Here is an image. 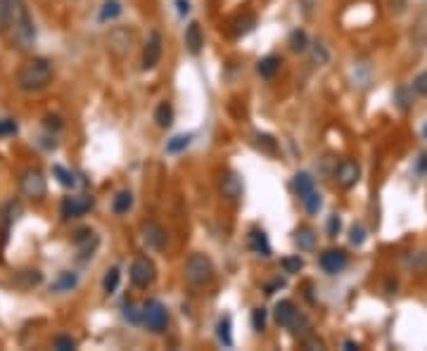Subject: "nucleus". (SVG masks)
Masks as SVG:
<instances>
[{"label": "nucleus", "instance_id": "f257e3e1", "mask_svg": "<svg viewBox=\"0 0 427 351\" xmlns=\"http://www.w3.org/2000/svg\"><path fill=\"white\" fill-rule=\"evenodd\" d=\"M3 31L8 33L10 43L17 50H33V45H36V24H33L31 12L26 8V0H8V15H5Z\"/></svg>", "mask_w": 427, "mask_h": 351}, {"label": "nucleus", "instance_id": "f03ea898", "mask_svg": "<svg viewBox=\"0 0 427 351\" xmlns=\"http://www.w3.org/2000/svg\"><path fill=\"white\" fill-rule=\"evenodd\" d=\"M50 81H52V64H50V59H45V57L31 59V62H26L22 69L17 71V86H19V91H24V93L43 91Z\"/></svg>", "mask_w": 427, "mask_h": 351}, {"label": "nucleus", "instance_id": "7ed1b4c3", "mask_svg": "<svg viewBox=\"0 0 427 351\" xmlns=\"http://www.w3.org/2000/svg\"><path fill=\"white\" fill-rule=\"evenodd\" d=\"M183 273H186V280L193 287H207L209 282L214 280V263L207 254L195 252V254L188 256Z\"/></svg>", "mask_w": 427, "mask_h": 351}, {"label": "nucleus", "instance_id": "20e7f679", "mask_svg": "<svg viewBox=\"0 0 427 351\" xmlns=\"http://www.w3.org/2000/svg\"><path fill=\"white\" fill-rule=\"evenodd\" d=\"M142 323L152 335H161L169 326V311L159 299H150L142 306Z\"/></svg>", "mask_w": 427, "mask_h": 351}, {"label": "nucleus", "instance_id": "39448f33", "mask_svg": "<svg viewBox=\"0 0 427 351\" xmlns=\"http://www.w3.org/2000/svg\"><path fill=\"white\" fill-rule=\"evenodd\" d=\"M128 275H131V282L138 289H147L157 280V268H154V263L147 259V256H135Z\"/></svg>", "mask_w": 427, "mask_h": 351}, {"label": "nucleus", "instance_id": "423d86ee", "mask_svg": "<svg viewBox=\"0 0 427 351\" xmlns=\"http://www.w3.org/2000/svg\"><path fill=\"white\" fill-rule=\"evenodd\" d=\"M19 190L31 200H43L47 192L43 171H40V168H26V171L19 176Z\"/></svg>", "mask_w": 427, "mask_h": 351}, {"label": "nucleus", "instance_id": "0eeeda50", "mask_svg": "<svg viewBox=\"0 0 427 351\" xmlns=\"http://www.w3.org/2000/svg\"><path fill=\"white\" fill-rule=\"evenodd\" d=\"M133 40H135V36L128 26H114V29L110 31V36H107V48H110L114 55L124 57L131 52Z\"/></svg>", "mask_w": 427, "mask_h": 351}, {"label": "nucleus", "instance_id": "6e6552de", "mask_svg": "<svg viewBox=\"0 0 427 351\" xmlns=\"http://www.w3.org/2000/svg\"><path fill=\"white\" fill-rule=\"evenodd\" d=\"M161 50H164V38H161L159 31H152L145 43V50H142V69H154L161 59Z\"/></svg>", "mask_w": 427, "mask_h": 351}, {"label": "nucleus", "instance_id": "1a4fd4ad", "mask_svg": "<svg viewBox=\"0 0 427 351\" xmlns=\"http://www.w3.org/2000/svg\"><path fill=\"white\" fill-rule=\"evenodd\" d=\"M347 263H349V256L344 249H328V252H323L321 259H318V266H321L328 275L342 273L344 268H347Z\"/></svg>", "mask_w": 427, "mask_h": 351}, {"label": "nucleus", "instance_id": "9d476101", "mask_svg": "<svg viewBox=\"0 0 427 351\" xmlns=\"http://www.w3.org/2000/svg\"><path fill=\"white\" fill-rule=\"evenodd\" d=\"M358 178H361V166H358L356 161H351V159L340 161V166H337V171H335L337 185L344 188V190H349V188H354L358 183Z\"/></svg>", "mask_w": 427, "mask_h": 351}, {"label": "nucleus", "instance_id": "9b49d317", "mask_svg": "<svg viewBox=\"0 0 427 351\" xmlns=\"http://www.w3.org/2000/svg\"><path fill=\"white\" fill-rule=\"evenodd\" d=\"M142 240L147 242V247L157 249V252H161V249L166 247V231L161 228L157 221H147V224H142Z\"/></svg>", "mask_w": 427, "mask_h": 351}, {"label": "nucleus", "instance_id": "f8f14e48", "mask_svg": "<svg viewBox=\"0 0 427 351\" xmlns=\"http://www.w3.org/2000/svg\"><path fill=\"white\" fill-rule=\"evenodd\" d=\"M93 207V200L91 197H67L62 202V219L69 221V219H79V216H86L91 212Z\"/></svg>", "mask_w": 427, "mask_h": 351}, {"label": "nucleus", "instance_id": "ddd939ff", "mask_svg": "<svg viewBox=\"0 0 427 351\" xmlns=\"http://www.w3.org/2000/svg\"><path fill=\"white\" fill-rule=\"evenodd\" d=\"M219 190H221V195L228 202H237V200L242 197V180H240V176H237V173H226L221 178V183H219Z\"/></svg>", "mask_w": 427, "mask_h": 351}, {"label": "nucleus", "instance_id": "4468645a", "mask_svg": "<svg viewBox=\"0 0 427 351\" xmlns=\"http://www.w3.org/2000/svg\"><path fill=\"white\" fill-rule=\"evenodd\" d=\"M297 306L292 299H280L275 304V311H273V318L280 328H290L292 326V321L297 318Z\"/></svg>", "mask_w": 427, "mask_h": 351}, {"label": "nucleus", "instance_id": "2eb2a0df", "mask_svg": "<svg viewBox=\"0 0 427 351\" xmlns=\"http://www.w3.org/2000/svg\"><path fill=\"white\" fill-rule=\"evenodd\" d=\"M256 26V17L252 15V12H242V15H237L235 19H230L228 24V33L233 38H240L245 36V33H249Z\"/></svg>", "mask_w": 427, "mask_h": 351}, {"label": "nucleus", "instance_id": "dca6fc26", "mask_svg": "<svg viewBox=\"0 0 427 351\" xmlns=\"http://www.w3.org/2000/svg\"><path fill=\"white\" fill-rule=\"evenodd\" d=\"M249 249H252L256 256H263V259H268V256L273 254L271 242L261 228H252V231H249Z\"/></svg>", "mask_w": 427, "mask_h": 351}, {"label": "nucleus", "instance_id": "f3484780", "mask_svg": "<svg viewBox=\"0 0 427 351\" xmlns=\"http://www.w3.org/2000/svg\"><path fill=\"white\" fill-rule=\"evenodd\" d=\"M186 45L190 55H200L202 48H205V36H202V29L198 22H193L186 29Z\"/></svg>", "mask_w": 427, "mask_h": 351}, {"label": "nucleus", "instance_id": "a211bd4d", "mask_svg": "<svg viewBox=\"0 0 427 351\" xmlns=\"http://www.w3.org/2000/svg\"><path fill=\"white\" fill-rule=\"evenodd\" d=\"M316 240H318V235H316L314 228L302 226V228H297V231H295V245L300 247L302 252H311V249L316 247Z\"/></svg>", "mask_w": 427, "mask_h": 351}, {"label": "nucleus", "instance_id": "6ab92c4d", "mask_svg": "<svg viewBox=\"0 0 427 351\" xmlns=\"http://www.w3.org/2000/svg\"><path fill=\"white\" fill-rule=\"evenodd\" d=\"M280 64H283L280 57H278V55H268V57L259 59V64H256V74H259L261 79H273L275 74L280 71Z\"/></svg>", "mask_w": 427, "mask_h": 351}, {"label": "nucleus", "instance_id": "aec40b11", "mask_svg": "<svg viewBox=\"0 0 427 351\" xmlns=\"http://www.w3.org/2000/svg\"><path fill=\"white\" fill-rule=\"evenodd\" d=\"M76 285H79V275L74 271H62L59 273V278L52 282L50 292H72Z\"/></svg>", "mask_w": 427, "mask_h": 351}, {"label": "nucleus", "instance_id": "412c9836", "mask_svg": "<svg viewBox=\"0 0 427 351\" xmlns=\"http://www.w3.org/2000/svg\"><path fill=\"white\" fill-rule=\"evenodd\" d=\"M133 209V192L131 190H121L112 202V212L117 216H126Z\"/></svg>", "mask_w": 427, "mask_h": 351}, {"label": "nucleus", "instance_id": "4be33fe9", "mask_svg": "<svg viewBox=\"0 0 427 351\" xmlns=\"http://www.w3.org/2000/svg\"><path fill=\"white\" fill-rule=\"evenodd\" d=\"M216 337L223 347H233V328H230V316H221L216 323Z\"/></svg>", "mask_w": 427, "mask_h": 351}, {"label": "nucleus", "instance_id": "5701e85b", "mask_svg": "<svg viewBox=\"0 0 427 351\" xmlns=\"http://www.w3.org/2000/svg\"><path fill=\"white\" fill-rule=\"evenodd\" d=\"M121 12H124V8H121L119 0H105L103 8H100L98 19H100L103 24H107V22H112V19H117Z\"/></svg>", "mask_w": 427, "mask_h": 351}, {"label": "nucleus", "instance_id": "b1692460", "mask_svg": "<svg viewBox=\"0 0 427 351\" xmlns=\"http://www.w3.org/2000/svg\"><path fill=\"white\" fill-rule=\"evenodd\" d=\"M154 121H157L159 128H169L173 124V107L169 103L157 105V110H154Z\"/></svg>", "mask_w": 427, "mask_h": 351}, {"label": "nucleus", "instance_id": "393cba45", "mask_svg": "<svg viewBox=\"0 0 427 351\" xmlns=\"http://www.w3.org/2000/svg\"><path fill=\"white\" fill-rule=\"evenodd\" d=\"M311 190H316V188H314V178H311L309 173H297L295 176V192H297V197H300V200L307 197Z\"/></svg>", "mask_w": 427, "mask_h": 351}, {"label": "nucleus", "instance_id": "a878e982", "mask_svg": "<svg viewBox=\"0 0 427 351\" xmlns=\"http://www.w3.org/2000/svg\"><path fill=\"white\" fill-rule=\"evenodd\" d=\"M290 48H292L295 52H307L309 50V36H307V31L295 29L292 33H290Z\"/></svg>", "mask_w": 427, "mask_h": 351}, {"label": "nucleus", "instance_id": "bb28decb", "mask_svg": "<svg viewBox=\"0 0 427 351\" xmlns=\"http://www.w3.org/2000/svg\"><path fill=\"white\" fill-rule=\"evenodd\" d=\"M119 280H121L119 268H117V266H112L110 271L105 273V278H103V289H105V294H114V292H117Z\"/></svg>", "mask_w": 427, "mask_h": 351}, {"label": "nucleus", "instance_id": "cd10ccee", "mask_svg": "<svg viewBox=\"0 0 427 351\" xmlns=\"http://www.w3.org/2000/svg\"><path fill=\"white\" fill-rule=\"evenodd\" d=\"M254 145L259 150L268 152V154H275L278 152V143L273 136H266V133H254Z\"/></svg>", "mask_w": 427, "mask_h": 351}, {"label": "nucleus", "instance_id": "c85d7f7f", "mask_svg": "<svg viewBox=\"0 0 427 351\" xmlns=\"http://www.w3.org/2000/svg\"><path fill=\"white\" fill-rule=\"evenodd\" d=\"M287 330H292V335H297V337H309L311 335V323H309L307 316L297 313V318L292 321V326H290Z\"/></svg>", "mask_w": 427, "mask_h": 351}, {"label": "nucleus", "instance_id": "c756f323", "mask_svg": "<svg viewBox=\"0 0 427 351\" xmlns=\"http://www.w3.org/2000/svg\"><path fill=\"white\" fill-rule=\"evenodd\" d=\"M302 205H304V209H307L309 214H318V212H321V207H323V200H321V195H318L316 190H311L307 197H302Z\"/></svg>", "mask_w": 427, "mask_h": 351}, {"label": "nucleus", "instance_id": "7c9ffc66", "mask_svg": "<svg viewBox=\"0 0 427 351\" xmlns=\"http://www.w3.org/2000/svg\"><path fill=\"white\" fill-rule=\"evenodd\" d=\"M280 266H283L285 273L295 275V273H300L304 268V259H302V256H285V259L280 261Z\"/></svg>", "mask_w": 427, "mask_h": 351}, {"label": "nucleus", "instance_id": "2f4dec72", "mask_svg": "<svg viewBox=\"0 0 427 351\" xmlns=\"http://www.w3.org/2000/svg\"><path fill=\"white\" fill-rule=\"evenodd\" d=\"M190 140H193V136H176V138H171L166 143V152L169 154H178V152H183L186 147L190 145Z\"/></svg>", "mask_w": 427, "mask_h": 351}, {"label": "nucleus", "instance_id": "473e14b6", "mask_svg": "<svg viewBox=\"0 0 427 351\" xmlns=\"http://www.w3.org/2000/svg\"><path fill=\"white\" fill-rule=\"evenodd\" d=\"M52 173L57 176V180H59V183H62L64 188H74V185H76V176H74L69 168H64V166L57 164L55 168H52Z\"/></svg>", "mask_w": 427, "mask_h": 351}, {"label": "nucleus", "instance_id": "72a5a7b5", "mask_svg": "<svg viewBox=\"0 0 427 351\" xmlns=\"http://www.w3.org/2000/svg\"><path fill=\"white\" fill-rule=\"evenodd\" d=\"M52 347L59 351H72V349H76V340L69 335H57L55 340H52Z\"/></svg>", "mask_w": 427, "mask_h": 351}, {"label": "nucleus", "instance_id": "f704fd0d", "mask_svg": "<svg viewBox=\"0 0 427 351\" xmlns=\"http://www.w3.org/2000/svg\"><path fill=\"white\" fill-rule=\"evenodd\" d=\"M409 266L413 268V271H427V252H416L409 259Z\"/></svg>", "mask_w": 427, "mask_h": 351}, {"label": "nucleus", "instance_id": "c9c22d12", "mask_svg": "<svg viewBox=\"0 0 427 351\" xmlns=\"http://www.w3.org/2000/svg\"><path fill=\"white\" fill-rule=\"evenodd\" d=\"M252 328L256 333H263V330H266V309H254L252 311Z\"/></svg>", "mask_w": 427, "mask_h": 351}, {"label": "nucleus", "instance_id": "e433bc0d", "mask_svg": "<svg viewBox=\"0 0 427 351\" xmlns=\"http://www.w3.org/2000/svg\"><path fill=\"white\" fill-rule=\"evenodd\" d=\"M349 242H351L354 247H361L363 242H365V228H363V226H354V228H351Z\"/></svg>", "mask_w": 427, "mask_h": 351}, {"label": "nucleus", "instance_id": "4c0bfd02", "mask_svg": "<svg viewBox=\"0 0 427 351\" xmlns=\"http://www.w3.org/2000/svg\"><path fill=\"white\" fill-rule=\"evenodd\" d=\"M413 91L418 93V96H423V98H427V71H423V74H418L416 79H413Z\"/></svg>", "mask_w": 427, "mask_h": 351}, {"label": "nucleus", "instance_id": "58836bf2", "mask_svg": "<svg viewBox=\"0 0 427 351\" xmlns=\"http://www.w3.org/2000/svg\"><path fill=\"white\" fill-rule=\"evenodd\" d=\"M328 59H330L328 48H325L323 43H316V45H314V62H316V64H328Z\"/></svg>", "mask_w": 427, "mask_h": 351}, {"label": "nucleus", "instance_id": "ea45409f", "mask_svg": "<svg viewBox=\"0 0 427 351\" xmlns=\"http://www.w3.org/2000/svg\"><path fill=\"white\" fill-rule=\"evenodd\" d=\"M15 133H17V121L0 119V136H15Z\"/></svg>", "mask_w": 427, "mask_h": 351}, {"label": "nucleus", "instance_id": "a19ab883", "mask_svg": "<svg viewBox=\"0 0 427 351\" xmlns=\"http://www.w3.org/2000/svg\"><path fill=\"white\" fill-rule=\"evenodd\" d=\"M340 231H342V219L337 214L330 216V219H328V238H335Z\"/></svg>", "mask_w": 427, "mask_h": 351}, {"label": "nucleus", "instance_id": "79ce46f5", "mask_svg": "<svg viewBox=\"0 0 427 351\" xmlns=\"http://www.w3.org/2000/svg\"><path fill=\"white\" fill-rule=\"evenodd\" d=\"M124 316H126V321H128V323H133V326H138V323L142 321V311H138V309H135L133 304H128L126 311H124Z\"/></svg>", "mask_w": 427, "mask_h": 351}, {"label": "nucleus", "instance_id": "37998d69", "mask_svg": "<svg viewBox=\"0 0 427 351\" xmlns=\"http://www.w3.org/2000/svg\"><path fill=\"white\" fill-rule=\"evenodd\" d=\"M397 100H399V105H402L404 110H409L411 103H413V100L409 98V88H399V91H397Z\"/></svg>", "mask_w": 427, "mask_h": 351}, {"label": "nucleus", "instance_id": "c03bdc74", "mask_svg": "<svg viewBox=\"0 0 427 351\" xmlns=\"http://www.w3.org/2000/svg\"><path fill=\"white\" fill-rule=\"evenodd\" d=\"M93 235H95V233L91 231V228H81V231H76V235H74V240H76V245H81V242L91 240Z\"/></svg>", "mask_w": 427, "mask_h": 351}, {"label": "nucleus", "instance_id": "a18cd8bd", "mask_svg": "<svg viewBox=\"0 0 427 351\" xmlns=\"http://www.w3.org/2000/svg\"><path fill=\"white\" fill-rule=\"evenodd\" d=\"M43 124H45V128H50V131H52V128L59 131V128H62V119H59V117H45Z\"/></svg>", "mask_w": 427, "mask_h": 351}, {"label": "nucleus", "instance_id": "49530a36", "mask_svg": "<svg viewBox=\"0 0 427 351\" xmlns=\"http://www.w3.org/2000/svg\"><path fill=\"white\" fill-rule=\"evenodd\" d=\"M304 347L307 349H325V344H323V340H316V337H304Z\"/></svg>", "mask_w": 427, "mask_h": 351}, {"label": "nucleus", "instance_id": "de8ad7c7", "mask_svg": "<svg viewBox=\"0 0 427 351\" xmlns=\"http://www.w3.org/2000/svg\"><path fill=\"white\" fill-rule=\"evenodd\" d=\"M5 15H8V0H0V31L5 26Z\"/></svg>", "mask_w": 427, "mask_h": 351}, {"label": "nucleus", "instance_id": "09e8293b", "mask_svg": "<svg viewBox=\"0 0 427 351\" xmlns=\"http://www.w3.org/2000/svg\"><path fill=\"white\" fill-rule=\"evenodd\" d=\"M280 287H285V280L278 278V280H273V282H271V285L266 287V294H273L275 289H280Z\"/></svg>", "mask_w": 427, "mask_h": 351}, {"label": "nucleus", "instance_id": "8fccbe9b", "mask_svg": "<svg viewBox=\"0 0 427 351\" xmlns=\"http://www.w3.org/2000/svg\"><path fill=\"white\" fill-rule=\"evenodd\" d=\"M176 5H178L181 15H188V12H190V0H176Z\"/></svg>", "mask_w": 427, "mask_h": 351}, {"label": "nucleus", "instance_id": "3c124183", "mask_svg": "<svg viewBox=\"0 0 427 351\" xmlns=\"http://www.w3.org/2000/svg\"><path fill=\"white\" fill-rule=\"evenodd\" d=\"M416 168H418V173H425V171H427V154H420Z\"/></svg>", "mask_w": 427, "mask_h": 351}, {"label": "nucleus", "instance_id": "603ef678", "mask_svg": "<svg viewBox=\"0 0 427 351\" xmlns=\"http://www.w3.org/2000/svg\"><path fill=\"white\" fill-rule=\"evenodd\" d=\"M344 349H347V351H356V349H361V344L347 340V342H344Z\"/></svg>", "mask_w": 427, "mask_h": 351}, {"label": "nucleus", "instance_id": "864d4df0", "mask_svg": "<svg viewBox=\"0 0 427 351\" xmlns=\"http://www.w3.org/2000/svg\"><path fill=\"white\" fill-rule=\"evenodd\" d=\"M423 138H425V140H427V124H425V126H423Z\"/></svg>", "mask_w": 427, "mask_h": 351}]
</instances>
